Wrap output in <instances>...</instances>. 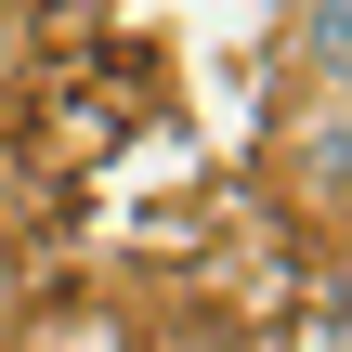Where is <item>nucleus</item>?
<instances>
[{
    "label": "nucleus",
    "mask_w": 352,
    "mask_h": 352,
    "mask_svg": "<svg viewBox=\"0 0 352 352\" xmlns=\"http://www.w3.org/2000/svg\"><path fill=\"white\" fill-rule=\"evenodd\" d=\"M274 183L300 222H340L352 235V91H287L274 118Z\"/></svg>",
    "instance_id": "f257e3e1"
},
{
    "label": "nucleus",
    "mask_w": 352,
    "mask_h": 352,
    "mask_svg": "<svg viewBox=\"0 0 352 352\" xmlns=\"http://www.w3.org/2000/svg\"><path fill=\"white\" fill-rule=\"evenodd\" d=\"M287 65H300V91H352V0H314L287 26Z\"/></svg>",
    "instance_id": "f03ea898"
},
{
    "label": "nucleus",
    "mask_w": 352,
    "mask_h": 352,
    "mask_svg": "<svg viewBox=\"0 0 352 352\" xmlns=\"http://www.w3.org/2000/svg\"><path fill=\"white\" fill-rule=\"evenodd\" d=\"M0 352H118V327H78V314H52V327H26V340H0Z\"/></svg>",
    "instance_id": "7ed1b4c3"
}]
</instances>
